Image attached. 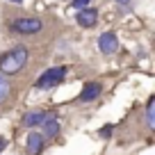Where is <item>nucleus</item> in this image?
<instances>
[{"mask_svg":"<svg viewBox=\"0 0 155 155\" xmlns=\"http://www.w3.org/2000/svg\"><path fill=\"white\" fill-rule=\"evenodd\" d=\"M12 2H23V0H12Z\"/></svg>","mask_w":155,"mask_h":155,"instance_id":"obj_16","label":"nucleus"},{"mask_svg":"<svg viewBox=\"0 0 155 155\" xmlns=\"http://www.w3.org/2000/svg\"><path fill=\"white\" fill-rule=\"evenodd\" d=\"M7 96H9V82L5 78H0V103H5Z\"/></svg>","mask_w":155,"mask_h":155,"instance_id":"obj_11","label":"nucleus"},{"mask_svg":"<svg viewBox=\"0 0 155 155\" xmlns=\"http://www.w3.org/2000/svg\"><path fill=\"white\" fill-rule=\"evenodd\" d=\"M12 28L21 34H34V32L41 30V21L39 18H16Z\"/></svg>","mask_w":155,"mask_h":155,"instance_id":"obj_3","label":"nucleus"},{"mask_svg":"<svg viewBox=\"0 0 155 155\" xmlns=\"http://www.w3.org/2000/svg\"><path fill=\"white\" fill-rule=\"evenodd\" d=\"M116 2H121V5H126V2H130V0H116Z\"/></svg>","mask_w":155,"mask_h":155,"instance_id":"obj_15","label":"nucleus"},{"mask_svg":"<svg viewBox=\"0 0 155 155\" xmlns=\"http://www.w3.org/2000/svg\"><path fill=\"white\" fill-rule=\"evenodd\" d=\"M98 48L103 50L105 55H114L116 50H119V37L112 32H105L98 37Z\"/></svg>","mask_w":155,"mask_h":155,"instance_id":"obj_4","label":"nucleus"},{"mask_svg":"<svg viewBox=\"0 0 155 155\" xmlns=\"http://www.w3.org/2000/svg\"><path fill=\"white\" fill-rule=\"evenodd\" d=\"M50 119L48 112H32V114H25V123H28L30 128L32 126H39V123H46Z\"/></svg>","mask_w":155,"mask_h":155,"instance_id":"obj_8","label":"nucleus"},{"mask_svg":"<svg viewBox=\"0 0 155 155\" xmlns=\"http://www.w3.org/2000/svg\"><path fill=\"white\" fill-rule=\"evenodd\" d=\"M110 135H112V126H105V128L101 130V137H105V139H107Z\"/></svg>","mask_w":155,"mask_h":155,"instance_id":"obj_13","label":"nucleus"},{"mask_svg":"<svg viewBox=\"0 0 155 155\" xmlns=\"http://www.w3.org/2000/svg\"><path fill=\"white\" fill-rule=\"evenodd\" d=\"M87 5H89V0H73V7H75V9H84Z\"/></svg>","mask_w":155,"mask_h":155,"instance_id":"obj_12","label":"nucleus"},{"mask_svg":"<svg viewBox=\"0 0 155 155\" xmlns=\"http://www.w3.org/2000/svg\"><path fill=\"white\" fill-rule=\"evenodd\" d=\"M28 62V50L25 48H14L0 57V71L2 73H18L23 64Z\"/></svg>","mask_w":155,"mask_h":155,"instance_id":"obj_1","label":"nucleus"},{"mask_svg":"<svg viewBox=\"0 0 155 155\" xmlns=\"http://www.w3.org/2000/svg\"><path fill=\"white\" fill-rule=\"evenodd\" d=\"M44 144H46V139L39 135V132H30L28 139H25V150H28L30 155H39L41 148H44Z\"/></svg>","mask_w":155,"mask_h":155,"instance_id":"obj_5","label":"nucleus"},{"mask_svg":"<svg viewBox=\"0 0 155 155\" xmlns=\"http://www.w3.org/2000/svg\"><path fill=\"white\" fill-rule=\"evenodd\" d=\"M146 123H148V128L155 126V98H148V107H146Z\"/></svg>","mask_w":155,"mask_h":155,"instance_id":"obj_10","label":"nucleus"},{"mask_svg":"<svg viewBox=\"0 0 155 155\" xmlns=\"http://www.w3.org/2000/svg\"><path fill=\"white\" fill-rule=\"evenodd\" d=\"M59 132V121H55V119H48V121L44 123V139H50V137H55Z\"/></svg>","mask_w":155,"mask_h":155,"instance_id":"obj_9","label":"nucleus"},{"mask_svg":"<svg viewBox=\"0 0 155 155\" xmlns=\"http://www.w3.org/2000/svg\"><path fill=\"white\" fill-rule=\"evenodd\" d=\"M98 96H101V84L98 82H89V84H84L82 94H80V101L89 103V101H94V98H98Z\"/></svg>","mask_w":155,"mask_h":155,"instance_id":"obj_7","label":"nucleus"},{"mask_svg":"<svg viewBox=\"0 0 155 155\" xmlns=\"http://www.w3.org/2000/svg\"><path fill=\"white\" fill-rule=\"evenodd\" d=\"M96 18H98L96 9H80V14H78V23L82 25V28H91V25H96Z\"/></svg>","mask_w":155,"mask_h":155,"instance_id":"obj_6","label":"nucleus"},{"mask_svg":"<svg viewBox=\"0 0 155 155\" xmlns=\"http://www.w3.org/2000/svg\"><path fill=\"white\" fill-rule=\"evenodd\" d=\"M2 148H5V139L0 137V153H2Z\"/></svg>","mask_w":155,"mask_h":155,"instance_id":"obj_14","label":"nucleus"},{"mask_svg":"<svg viewBox=\"0 0 155 155\" xmlns=\"http://www.w3.org/2000/svg\"><path fill=\"white\" fill-rule=\"evenodd\" d=\"M64 78H66V68H64V66L48 68V71H46L44 75L37 80V87H39V89H44V87H46V89H48V87H57Z\"/></svg>","mask_w":155,"mask_h":155,"instance_id":"obj_2","label":"nucleus"}]
</instances>
